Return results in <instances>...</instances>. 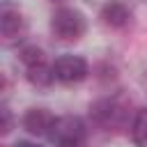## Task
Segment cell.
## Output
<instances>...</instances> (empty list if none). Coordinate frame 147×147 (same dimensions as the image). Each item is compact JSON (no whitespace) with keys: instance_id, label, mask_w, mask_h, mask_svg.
<instances>
[{"instance_id":"cell-3","label":"cell","mask_w":147,"mask_h":147,"mask_svg":"<svg viewBox=\"0 0 147 147\" xmlns=\"http://www.w3.org/2000/svg\"><path fill=\"white\" fill-rule=\"evenodd\" d=\"M87 74H90V67L80 55H60L53 62V76L60 83H67V85L80 83L87 78Z\"/></svg>"},{"instance_id":"cell-2","label":"cell","mask_w":147,"mask_h":147,"mask_svg":"<svg viewBox=\"0 0 147 147\" xmlns=\"http://www.w3.org/2000/svg\"><path fill=\"white\" fill-rule=\"evenodd\" d=\"M85 16L78 11V9H71V7H62L53 14L51 18V30L53 34L60 39V41H76L85 34Z\"/></svg>"},{"instance_id":"cell-6","label":"cell","mask_w":147,"mask_h":147,"mask_svg":"<svg viewBox=\"0 0 147 147\" xmlns=\"http://www.w3.org/2000/svg\"><path fill=\"white\" fill-rule=\"evenodd\" d=\"M131 18V11L124 2L119 0H110L101 7V21L108 25V28H124Z\"/></svg>"},{"instance_id":"cell-4","label":"cell","mask_w":147,"mask_h":147,"mask_svg":"<svg viewBox=\"0 0 147 147\" xmlns=\"http://www.w3.org/2000/svg\"><path fill=\"white\" fill-rule=\"evenodd\" d=\"M122 115H124V110H122V106L115 99H103V101H99V103L92 106V117L96 119V124H101L106 129L117 126Z\"/></svg>"},{"instance_id":"cell-1","label":"cell","mask_w":147,"mask_h":147,"mask_svg":"<svg viewBox=\"0 0 147 147\" xmlns=\"http://www.w3.org/2000/svg\"><path fill=\"white\" fill-rule=\"evenodd\" d=\"M48 138L51 142H55V147H85L87 131L80 117L64 115V117H55Z\"/></svg>"},{"instance_id":"cell-8","label":"cell","mask_w":147,"mask_h":147,"mask_svg":"<svg viewBox=\"0 0 147 147\" xmlns=\"http://www.w3.org/2000/svg\"><path fill=\"white\" fill-rule=\"evenodd\" d=\"M53 78H55V76H53V67H46L44 62L28 67V80H30L32 85H39V87H41V85H48Z\"/></svg>"},{"instance_id":"cell-7","label":"cell","mask_w":147,"mask_h":147,"mask_svg":"<svg viewBox=\"0 0 147 147\" xmlns=\"http://www.w3.org/2000/svg\"><path fill=\"white\" fill-rule=\"evenodd\" d=\"M21 30H23V16L16 9L5 7L2 14H0V32H2V37L5 39H14V37L21 34Z\"/></svg>"},{"instance_id":"cell-11","label":"cell","mask_w":147,"mask_h":147,"mask_svg":"<svg viewBox=\"0 0 147 147\" xmlns=\"http://www.w3.org/2000/svg\"><path fill=\"white\" fill-rule=\"evenodd\" d=\"M11 131V115H9V108L2 106V133H9Z\"/></svg>"},{"instance_id":"cell-10","label":"cell","mask_w":147,"mask_h":147,"mask_svg":"<svg viewBox=\"0 0 147 147\" xmlns=\"http://www.w3.org/2000/svg\"><path fill=\"white\" fill-rule=\"evenodd\" d=\"M21 60H23L25 67H32V64L44 62V53H41L37 46H25V48L21 51Z\"/></svg>"},{"instance_id":"cell-5","label":"cell","mask_w":147,"mask_h":147,"mask_svg":"<svg viewBox=\"0 0 147 147\" xmlns=\"http://www.w3.org/2000/svg\"><path fill=\"white\" fill-rule=\"evenodd\" d=\"M53 122H55V117H53L46 108H30V110L23 115V126H25V131H30L32 136H48Z\"/></svg>"},{"instance_id":"cell-9","label":"cell","mask_w":147,"mask_h":147,"mask_svg":"<svg viewBox=\"0 0 147 147\" xmlns=\"http://www.w3.org/2000/svg\"><path fill=\"white\" fill-rule=\"evenodd\" d=\"M133 140L138 147H147V108L140 110L133 119Z\"/></svg>"},{"instance_id":"cell-12","label":"cell","mask_w":147,"mask_h":147,"mask_svg":"<svg viewBox=\"0 0 147 147\" xmlns=\"http://www.w3.org/2000/svg\"><path fill=\"white\" fill-rule=\"evenodd\" d=\"M14 147H39V145H34V142H28V140H18Z\"/></svg>"}]
</instances>
